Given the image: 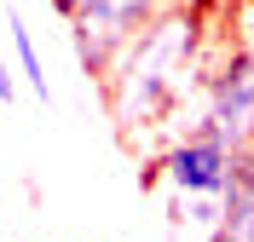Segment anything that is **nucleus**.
Masks as SVG:
<instances>
[{"label":"nucleus","mask_w":254,"mask_h":242,"mask_svg":"<svg viewBox=\"0 0 254 242\" xmlns=\"http://www.w3.org/2000/svg\"><path fill=\"white\" fill-rule=\"evenodd\" d=\"M190 133H208L220 139L225 150H237L254 139V47H220L214 58V75L202 87V115Z\"/></svg>","instance_id":"1"},{"label":"nucleus","mask_w":254,"mask_h":242,"mask_svg":"<svg viewBox=\"0 0 254 242\" xmlns=\"http://www.w3.org/2000/svg\"><path fill=\"white\" fill-rule=\"evenodd\" d=\"M174 0H87L75 17H69V47H75L81 69L87 75H110V64L122 58V47L139 29H150Z\"/></svg>","instance_id":"2"},{"label":"nucleus","mask_w":254,"mask_h":242,"mask_svg":"<svg viewBox=\"0 0 254 242\" xmlns=\"http://www.w3.org/2000/svg\"><path fill=\"white\" fill-rule=\"evenodd\" d=\"M237 185V150H225L208 133H185L174 145H162L144 167V191H208L231 196Z\"/></svg>","instance_id":"3"},{"label":"nucleus","mask_w":254,"mask_h":242,"mask_svg":"<svg viewBox=\"0 0 254 242\" xmlns=\"http://www.w3.org/2000/svg\"><path fill=\"white\" fill-rule=\"evenodd\" d=\"M162 196V219L174 231V242H220L225 219H231V196H208V191H156Z\"/></svg>","instance_id":"4"},{"label":"nucleus","mask_w":254,"mask_h":242,"mask_svg":"<svg viewBox=\"0 0 254 242\" xmlns=\"http://www.w3.org/2000/svg\"><path fill=\"white\" fill-rule=\"evenodd\" d=\"M6 29H12V52H17V69H23V81H29V93L52 110V81H47V64H41V47H35L23 12H6Z\"/></svg>","instance_id":"5"},{"label":"nucleus","mask_w":254,"mask_h":242,"mask_svg":"<svg viewBox=\"0 0 254 242\" xmlns=\"http://www.w3.org/2000/svg\"><path fill=\"white\" fill-rule=\"evenodd\" d=\"M52 6H58V17H64V23H69V17H75L81 6H87V0H52Z\"/></svg>","instance_id":"6"},{"label":"nucleus","mask_w":254,"mask_h":242,"mask_svg":"<svg viewBox=\"0 0 254 242\" xmlns=\"http://www.w3.org/2000/svg\"><path fill=\"white\" fill-rule=\"evenodd\" d=\"M220 242H254V237H237V231H225V237H220Z\"/></svg>","instance_id":"7"},{"label":"nucleus","mask_w":254,"mask_h":242,"mask_svg":"<svg viewBox=\"0 0 254 242\" xmlns=\"http://www.w3.org/2000/svg\"><path fill=\"white\" fill-rule=\"evenodd\" d=\"M249 47H254V17H249Z\"/></svg>","instance_id":"8"}]
</instances>
